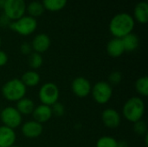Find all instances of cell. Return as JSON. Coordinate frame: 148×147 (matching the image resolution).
<instances>
[{"instance_id": "cell-16", "label": "cell", "mask_w": 148, "mask_h": 147, "mask_svg": "<svg viewBox=\"0 0 148 147\" xmlns=\"http://www.w3.org/2000/svg\"><path fill=\"white\" fill-rule=\"evenodd\" d=\"M134 18L140 23L145 24L148 21V3L146 1L138 3L134 11Z\"/></svg>"}, {"instance_id": "cell-15", "label": "cell", "mask_w": 148, "mask_h": 147, "mask_svg": "<svg viewBox=\"0 0 148 147\" xmlns=\"http://www.w3.org/2000/svg\"><path fill=\"white\" fill-rule=\"evenodd\" d=\"M107 52L113 58H118L125 52L121 39L114 37L107 44Z\"/></svg>"}, {"instance_id": "cell-14", "label": "cell", "mask_w": 148, "mask_h": 147, "mask_svg": "<svg viewBox=\"0 0 148 147\" xmlns=\"http://www.w3.org/2000/svg\"><path fill=\"white\" fill-rule=\"evenodd\" d=\"M34 120L42 124L49 121L53 116L51 107L43 104H41L37 107H35V109L32 113Z\"/></svg>"}, {"instance_id": "cell-5", "label": "cell", "mask_w": 148, "mask_h": 147, "mask_svg": "<svg viewBox=\"0 0 148 147\" xmlns=\"http://www.w3.org/2000/svg\"><path fill=\"white\" fill-rule=\"evenodd\" d=\"M3 9L4 16L13 22L24 16L26 3L24 0H5Z\"/></svg>"}, {"instance_id": "cell-6", "label": "cell", "mask_w": 148, "mask_h": 147, "mask_svg": "<svg viewBox=\"0 0 148 147\" xmlns=\"http://www.w3.org/2000/svg\"><path fill=\"white\" fill-rule=\"evenodd\" d=\"M38 96L42 104L51 107L58 101L60 91L56 84L53 82H47L40 88Z\"/></svg>"}, {"instance_id": "cell-33", "label": "cell", "mask_w": 148, "mask_h": 147, "mask_svg": "<svg viewBox=\"0 0 148 147\" xmlns=\"http://www.w3.org/2000/svg\"><path fill=\"white\" fill-rule=\"evenodd\" d=\"M10 147H19V146H15V145H14V146H10Z\"/></svg>"}, {"instance_id": "cell-19", "label": "cell", "mask_w": 148, "mask_h": 147, "mask_svg": "<svg viewBox=\"0 0 148 147\" xmlns=\"http://www.w3.org/2000/svg\"><path fill=\"white\" fill-rule=\"evenodd\" d=\"M121 41H122L125 51H127V52H133L136 50L140 44L139 37L134 33H130L127 35L126 36L121 38Z\"/></svg>"}, {"instance_id": "cell-11", "label": "cell", "mask_w": 148, "mask_h": 147, "mask_svg": "<svg viewBox=\"0 0 148 147\" xmlns=\"http://www.w3.org/2000/svg\"><path fill=\"white\" fill-rule=\"evenodd\" d=\"M43 131V126L41 123L36 120H29L22 126V133L23 136L29 139H35L39 137Z\"/></svg>"}, {"instance_id": "cell-27", "label": "cell", "mask_w": 148, "mask_h": 147, "mask_svg": "<svg viewBox=\"0 0 148 147\" xmlns=\"http://www.w3.org/2000/svg\"><path fill=\"white\" fill-rule=\"evenodd\" d=\"M122 80V75L121 72L119 71H114V72H112L108 77V81H109V84L112 86V85H118Z\"/></svg>"}, {"instance_id": "cell-8", "label": "cell", "mask_w": 148, "mask_h": 147, "mask_svg": "<svg viewBox=\"0 0 148 147\" xmlns=\"http://www.w3.org/2000/svg\"><path fill=\"white\" fill-rule=\"evenodd\" d=\"M0 120L3 126L15 129L22 124V114L14 107H6L0 111Z\"/></svg>"}, {"instance_id": "cell-9", "label": "cell", "mask_w": 148, "mask_h": 147, "mask_svg": "<svg viewBox=\"0 0 148 147\" xmlns=\"http://www.w3.org/2000/svg\"><path fill=\"white\" fill-rule=\"evenodd\" d=\"M71 89L75 96L79 98H85L91 93L92 86L88 79L80 76L73 80L71 83Z\"/></svg>"}, {"instance_id": "cell-23", "label": "cell", "mask_w": 148, "mask_h": 147, "mask_svg": "<svg viewBox=\"0 0 148 147\" xmlns=\"http://www.w3.org/2000/svg\"><path fill=\"white\" fill-rule=\"evenodd\" d=\"M43 62V58L41 54L34 52L31 53L29 56V65L31 68L33 69H37L39 68Z\"/></svg>"}, {"instance_id": "cell-29", "label": "cell", "mask_w": 148, "mask_h": 147, "mask_svg": "<svg viewBox=\"0 0 148 147\" xmlns=\"http://www.w3.org/2000/svg\"><path fill=\"white\" fill-rule=\"evenodd\" d=\"M7 62H8V55H7V54L4 51L0 50V67L4 66Z\"/></svg>"}, {"instance_id": "cell-12", "label": "cell", "mask_w": 148, "mask_h": 147, "mask_svg": "<svg viewBox=\"0 0 148 147\" xmlns=\"http://www.w3.org/2000/svg\"><path fill=\"white\" fill-rule=\"evenodd\" d=\"M51 44V40L49 36L44 33H41L36 35L31 42V48L36 53H44L46 52Z\"/></svg>"}, {"instance_id": "cell-7", "label": "cell", "mask_w": 148, "mask_h": 147, "mask_svg": "<svg viewBox=\"0 0 148 147\" xmlns=\"http://www.w3.org/2000/svg\"><path fill=\"white\" fill-rule=\"evenodd\" d=\"M91 94L96 103L104 105L111 100L113 95V88L107 81H98L92 88Z\"/></svg>"}, {"instance_id": "cell-1", "label": "cell", "mask_w": 148, "mask_h": 147, "mask_svg": "<svg viewBox=\"0 0 148 147\" xmlns=\"http://www.w3.org/2000/svg\"><path fill=\"white\" fill-rule=\"evenodd\" d=\"M134 17L125 12L115 15L109 23V31L115 38H123L134 29Z\"/></svg>"}, {"instance_id": "cell-25", "label": "cell", "mask_w": 148, "mask_h": 147, "mask_svg": "<svg viewBox=\"0 0 148 147\" xmlns=\"http://www.w3.org/2000/svg\"><path fill=\"white\" fill-rule=\"evenodd\" d=\"M134 130L139 135H145V134H147V123L145 121H143L142 120L135 122L134 126Z\"/></svg>"}, {"instance_id": "cell-22", "label": "cell", "mask_w": 148, "mask_h": 147, "mask_svg": "<svg viewBox=\"0 0 148 147\" xmlns=\"http://www.w3.org/2000/svg\"><path fill=\"white\" fill-rule=\"evenodd\" d=\"M135 89L139 94L141 96H147L148 95V78L147 76L140 77L135 82Z\"/></svg>"}, {"instance_id": "cell-32", "label": "cell", "mask_w": 148, "mask_h": 147, "mask_svg": "<svg viewBox=\"0 0 148 147\" xmlns=\"http://www.w3.org/2000/svg\"><path fill=\"white\" fill-rule=\"evenodd\" d=\"M1 44H2V40H1V37H0V47H1Z\"/></svg>"}, {"instance_id": "cell-13", "label": "cell", "mask_w": 148, "mask_h": 147, "mask_svg": "<svg viewBox=\"0 0 148 147\" xmlns=\"http://www.w3.org/2000/svg\"><path fill=\"white\" fill-rule=\"evenodd\" d=\"M16 135L14 129L5 126H0V147H10L14 146Z\"/></svg>"}, {"instance_id": "cell-17", "label": "cell", "mask_w": 148, "mask_h": 147, "mask_svg": "<svg viewBox=\"0 0 148 147\" xmlns=\"http://www.w3.org/2000/svg\"><path fill=\"white\" fill-rule=\"evenodd\" d=\"M20 80L25 85L26 88L27 87L33 88V87H36L39 84V82L41 81V77H40V75L36 71L29 70V71L25 72L22 75Z\"/></svg>"}, {"instance_id": "cell-26", "label": "cell", "mask_w": 148, "mask_h": 147, "mask_svg": "<svg viewBox=\"0 0 148 147\" xmlns=\"http://www.w3.org/2000/svg\"><path fill=\"white\" fill-rule=\"evenodd\" d=\"M51 111H52V114L53 115H56V116H58V117H61L65 113V108H64V106L60 103V102H56L55 103L54 105H52L51 107Z\"/></svg>"}, {"instance_id": "cell-2", "label": "cell", "mask_w": 148, "mask_h": 147, "mask_svg": "<svg viewBox=\"0 0 148 147\" xmlns=\"http://www.w3.org/2000/svg\"><path fill=\"white\" fill-rule=\"evenodd\" d=\"M122 113L124 118L132 123L142 120L145 113L144 101L138 96L131 97L125 102L122 108Z\"/></svg>"}, {"instance_id": "cell-24", "label": "cell", "mask_w": 148, "mask_h": 147, "mask_svg": "<svg viewBox=\"0 0 148 147\" xmlns=\"http://www.w3.org/2000/svg\"><path fill=\"white\" fill-rule=\"evenodd\" d=\"M118 141L111 136H103L96 142V147H117Z\"/></svg>"}, {"instance_id": "cell-20", "label": "cell", "mask_w": 148, "mask_h": 147, "mask_svg": "<svg viewBox=\"0 0 148 147\" xmlns=\"http://www.w3.org/2000/svg\"><path fill=\"white\" fill-rule=\"evenodd\" d=\"M68 0H42V3L45 10L56 12L62 10L67 4Z\"/></svg>"}, {"instance_id": "cell-3", "label": "cell", "mask_w": 148, "mask_h": 147, "mask_svg": "<svg viewBox=\"0 0 148 147\" xmlns=\"http://www.w3.org/2000/svg\"><path fill=\"white\" fill-rule=\"evenodd\" d=\"M27 88L20 79H11L5 82L2 88L3 98L9 101L16 102L25 97Z\"/></svg>"}, {"instance_id": "cell-30", "label": "cell", "mask_w": 148, "mask_h": 147, "mask_svg": "<svg viewBox=\"0 0 148 147\" xmlns=\"http://www.w3.org/2000/svg\"><path fill=\"white\" fill-rule=\"evenodd\" d=\"M117 147H127V144L125 141H120V142H118Z\"/></svg>"}, {"instance_id": "cell-21", "label": "cell", "mask_w": 148, "mask_h": 147, "mask_svg": "<svg viewBox=\"0 0 148 147\" xmlns=\"http://www.w3.org/2000/svg\"><path fill=\"white\" fill-rule=\"evenodd\" d=\"M45 9L41 2L38 1H32L28 5H26V11L28 12L29 16L34 18L40 16L44 12Z\"/></svg>"}, {"instance_id": "cell-31", "label": "cell", "mask_w": 148, "mask_h": 147, "mask_svg": "<svg viewBox=\"0 0 148 147\" xmlns=\"http://www.w3.org/2000/svg\"><path fill=\"white\" fill-rule=\"evenodd\" d=\"M4 2H5V0H0V8H3V7Z\"/></svg>"}, {"instance_id": "cell-10", "label": "cell", "mask_w": 148, "mask_h": 147, "mask_svg": "<svg viewBox=\"0 0 148 147\" xmlns=\"http://www.w3.org/2000/svg\"><path fill=\"white\" fill-rule=\"evenodd\" d=\"M101 119L104 126L108 128H117L121 122L120 113L114 108H107L101 113Z\"/></svg>"}, {"instance_id": "cell-18", "label": "cell", "mask_w": 148, "mask_h": 147, "mask_svg": "<svg viewBox=\"0 0 148 147\" xmlns=\"http://www.w3.org/2000/svg\"><path fill=\"white\" fill-rule=\"evenodd\" d=\"M16 108L22 115H29L32 114L35 109V103L32 100L29 98H23L20 101H16Z\"/></svg>"}, {"instance_id": "cell-4", "label": "cell", "mask_w": 148, "mask_h": 147, "mask_svg": "<svg viewBox=\"0 0 148 147\" xmlns=\"http://www.w3.org/2000/svg\"><path fill=\"white\" fill-rule=\"evenodd\" d=\"M9 27L17 34L27 36L31 35L37 28V21L29 16H23L21 18L10 23Z\"/></svg>"}, {"instance_id": "cell-28", "label": "cell", "mask_w": 148, "mask_h": 147, "mask_svg": "<svg viewBox=\"0 0 148 147\" xmlns=\"http://www.w3.org/2000/svg\"><path fill=\"white\" fill-rule=\"evenodd\" d=\"M31 50H32L31 45L28 42H23L20 47V51L23 55H30Z\"/></svg>"}]
</instances>
